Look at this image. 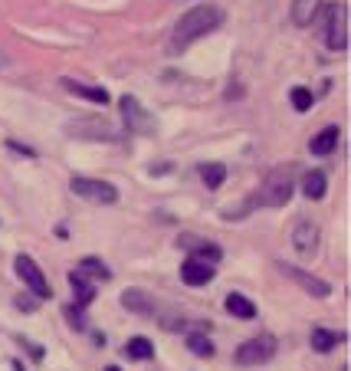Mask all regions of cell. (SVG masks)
I'll return each mask as SVG.
<instances>
[{"instance_id": "obj_19", "label": "cell", "mask_w": 351, "mask_h": 371, "mask_svg": "<svg viewBox=\"0 0 351 371\" xmlns=\"http://www.w3.org/2000/svg\"><path fill=\"white\" fill-rule=\"evenodd\" d=\"M122 303L128 312H138V315H148L152 312V299L142 293V289H125L122 293Z\"/></svg>"}, {"instance_id": "obj_27", "label": "cell", "mask_w": 351, "mask_h": 371, "mask_svg": "<svg viewBox=\"0 0 351 371\" xmlns=\"http://www.w3.org/2000/svg\"><path fill=\"white\" fill-rule=\"evenodd\" d=\"M23 345H27V352L33 355V358H43V348H37V345H30V342H23Z\"/></svg>"}, {"instance_id": "obj_21", "label": "cell", "mask_w": 351, "mask_h": 371, "mask_svg": "<svg viewBox=\"0 0 351 371\" xmlns=\"http://www.w3.org/2000/svg\"><path fill=\"white\" fill-rule=\"evenodd\" d=\"M69 283H73V289H76V305H79V309H86V305L95 299V286L86 283V276H79V273H73Z\"/></svg>"}, {"instance_id": "obj_9", "label": "cell", "mask_w": 351, "mask_h": 371, "mask_svg": "<svg viewBox=\"0 0 351 371\" xmlns=\"http://www.w3.org/2000/svg\"><path fill=\"white\" fill-rule=\"evenodd\" d=\"M276 267L283 269V273H285L289 279H292L295 286H302V289H305L309 296H315V299H325V296L332 293V286L325 283V279L312 276L309 269H299V267H292V263H276Z\"/></svg>"}, {"instance_id": "obj_14", "label": "cell", "mask_w": 351, "mask_h": 371, "mask_svg": "<svg viewBox=\"0 0 351 371\" xmlns=\"http://www.w3.org/2000/svg\"><path fill=\"white\" fill-rule=\"evenodd\" d=\"M63 86H66L69 92H76V95H82V99H89V102H95V105L109 102V92H105L102 86H86V83H76V79H63Z\"/></svg>"}, {"instance_id": "obj_29", "label": "cell", "mask_w": 351, "mask_h": 371, "mask_svg": "<svg viewBox=\"0 0 351 371\" xmlns=\"http://www.w3.org/2000/svg\"><path fill=\"white\" fill-rule=\"evenodd\" d=\"M105 371H122V368H118V365H109V368H105Z\"/></svg>"}, {"instance_id": "obj_7", "label": "cell", "mask_w": 351, "mask_h": 371, "mask_svg": "<svg viewBox=\"0 0 351 371\" xmlns=\"http://www.w3.org/2000/svg\"><path fill=\"white\" fill-rule=\"evenodd\" d=\"M66 132L73 138H82V142H115V128L105 118H76V122L66 125Z\"/></svg>"}, {"instance_id": "obj_18", "label": "cell", "mask_w": 351, "mask_h": 371, "mask_svg": "<svg viewBox=\"0 0 351 371\" xmlns=\"http://www.w3.org/2000/svg\"><path fill=\"white\" fill-rule=\"evenodd\" d=\"M227 312L237 315V319H257V305L250 303L247 296L230 293V296H227Z\"/></svg>"}, {"instance_id": "obj_25", "label": "cell", "mask_w": 351, "mask_h": 371, "mask_svg": "<svg viewBox=\"0 0 351 371\" xmlns=\"http://www.w3.org/2000/svg\"><path fill=\"white\" fill-rule=\"evenodd\" d=\"M63 315L69 319V325H73V329H86V322H82V309H79V305H66V309H63Z\"/></svg>"}, {"instance_id": "obj_26", "label": "cell", "mask_w": 351, "mask_h": 371, "mask_svg": "<svg viewBox=\"0 0 351 371\" xmlns=\"http://www.w3.org/2000/svg\"><path fill=\"white\" fill-rule=\"evenodd\" d=\"M168 171H174V164H171V162H164V164H154V168H152V174H168Z\"/></svg>"}, {"instance_id": "obj_22", "label": "cell", "mask_w": 351, "mask_h": 371, "mask_svg": "<svg viewBox=\"0 0 351 371\" xmlns=\"http://www.w3.org/2000/svg\"><path fill=\"white\" fill-rule=\"evenodd\" d=\"M76 273H79V276H99V279H109V269L102 267V260H95V257H86V260H82Z\"/></svg>"}, {"instance_id": "obj_15", "label": "cell", "mask_w": 351, "mask_h": 371, "mask_svg": "<svg viewBox=\"0 0 351 371\" xmlns=\"http://www.w3.org/2000/svg\"><path fill=\"white\" fill-rule=\"evenodd\" d=\"M125 355H128L132 362H152V358H154L152 339H144V335H135V339H128V345H125Z\"/></svg>"}, {"instance_id": "obj_20", "label": "cell", "mask_w": 351, "mask_h": 371, "mask_svg": "<svg viewBox=\"0 0 351 371\" xmlns=\"http://www.w3.org/2000/svg\"><path fill=\"white\" fill-rule=\"evenodd\" d=\"M197 171H200V178H204V184H207L210 190H217L220 184L227 181V168H223V164H217V162H204Z\"/></svg>"}, {"instance_id": "obj_24", "label": "cell", "mask_w": 351, "mask_h": 371, "mask_svg": "<svg viewBox=\"0 0 351 371\" xmlns=\"http://www.w3.org/2000/svg\"><path fill=\"white\" fill-rule=\"evenodd\" d=\"M289 102H292L295 112H309V109H312V92L302 86H295L292 92H289Z\"/></svg>"}, {"instance_id": "obj_6", "label": "cell", "mask_w": 351, "mask_h": 371, "mask_svg": "<svg viewBox=\"0 0 351 371\" xmlns=\"http://www.w3.org/2000/svg\"><path fill=\"white\" fill-rule=\"evenodd\" d=\"M69 190L82 200H92V204H115L118 200V190L109 181H99V178H73Z\"/></svg>"}, {"instance_id": "obj_13", "label": "cell", "mask_w": 351, "mask_h": 371, "mask_svg": "<svg viewBox=\"0 0 351 371\" xmlns=\"http://www.w3.org/2000/svg\"><path fill=\"white\" fill-rule=\"evenodd\" d=\"M322 4L325 0H292V23L295 27H309V23L319 17Z\"/></svg>"}, {"instance_id": "obj_5", "label": "cell", "mask_w": 351, "mask_h": 371, "mask_svg": "<svg viewBox=\"0 0 351 371\" xmlns=\"http://www.w3.org/2000/svg\"><path fill=\"white\" fill-rule=\"evenodd\" d=\"M276 348H279V342H276L273 335H257V339H250V342H243L237 348V365H266L276 358Z\"/></svg>"}, {"instance_id": "obj_28", "label": "cell", "mask_w": 351, "mask_h": 371, "mask_svg": "<svg viewBox=\"0 0 351 371\" xmlns=\"http://www.w3.org/2000/svg\"><path fill=\"white\" fill-rule=\"evenodd\" d=\"M13 371H27V368H23V365H20V362H13Z\"/></svg>"}, {"instance_id": "obj_30", "label": "cell", "mask_w": 351, "mask_h": 371, "mask_svg": "<svg viewBox=\"0 0 351 371\" xmlns=\"http://www.w3.org/2000/svg\"><path fill=\"white\" fill-rule=\"evenodd\" d=\"M4 66H7V59H4V53H0V69H4Z\"/></svg>"}, {"instance_id": "obj_23", "label": "cell", "mask_w": 351, "mask_h": 371, "mask_svg": "<svg viewBox=\"0 0 351 371\" xmlns=\"http://www.w3.org/2000/svg\"><path fill=\"white\" fill-rule=\"evenodd\" d=\"M187 348L194 355H200V358H210V355H214V342H210L207 335H187Z\"/></svg>"}, {"instance_id": "obj_8", "label": "cell", "mask_w": 351, "mask_h": 371, "mask_svg": "<svg viewBox=\"0 0 351 371\" xmlns=\"http://www.w3.org/2000/svg\"><path fill=\"white\" fill-rule=\"evenodd\" d=\"M13 269H17V276L23 279L30 289H33V296H39V299H49V296H53L47 276H43V269L33 263V257H27V253H17V257H13Z\"/></svg>"}, {"instance_id": "obj_4", "label": "cell", "mask_w": 351, "mask_h": 371, "mask_svg": "<svg viewBox=\"0 0 351 371\" xmlns=\"http://www.w3.org/2000/svg\"><path fill=\"white\" fill-rule=\"evenodd\" d=\"M325 47L332 53H345L348 49V4L335 0L325 17Z\"/></svg>"}, {"instance_id": "obj_1", "label": "cell", "mask_w": 351, "mask_h": 371, "mask_svg": "<svg viewBox=\"0 0 351 371\" xmlns=\"http://www.w3.org/2000/svg\"><path fill=\"white\" fill-rule=\"evenodd\" d=\"M223 10L214 7V4H197V7H190L184 17L174 23L171 30V39H168V53L171 56H180L190 43H197V39L210 37L214 30L223 27Z\"/></svg>"}, {"instance_id": "obj_3", "label": "cell", "mask_w": 351, "mask_h": 371, "mask_svg": "<svg viewBox=\"0 0 351 371\" xmlns=\"http://www.w3.org/2000/svg\"><path fill=\"white\" fill-rule=\"evenodd\" d=\"M118 115H122L125 128H128L132 135H154L158 132V118H154L135 95H122V99H118Z\"/></svg>"}, {"instance_id": "obj_11", "label": "cell", "mask_w": 351, "mask_h": 371, "mask_svg": "<svg viewBox=\"0 0 351 371\" xmlns=\"http://www.w3.org/2000/svg\"><path fill=\"white\" fill-rule=\"evenodd\" d=\"M217 273V263H210L204 257H187L184 260V267H180V279L187 286H207Z\"/></svg>"}, {"instance_id": "obj_17", "label": "cell", "mask_w": 351, "mask_h": 371, "mask_svg": "<svg viewBox=\"0 0 351 371\" xmlns=\"http://www.w3.org/2000/svg\"><path fill=\"white\" fill-rule=\"evenodd\" d=\"M338 342H345V335L342 332H332V329H315L312 339H309V345H312L319 355H328Z\"/></svg>"}, {"instance_id": "obj_2", "label": "cell", "mask_w": 351, "mask_h": 371, "mask_svg": "<svg viewBox=\"0 0 351 371\" xmlns=\"http://www.w3.org/2000/svg\"><path fill=\"white\" fill-rule=\"evenodd\" d=\"M292 197V181H289V174H269L263 184L257 188L253 197L243 200V207L240 210H257V207H283L285 200ZM240 210H230L227 217H240Z\"/></svg>"}, {"instance_id": "obj_16", "label": "cell", "mask_w": 351, "mask_h": 371, "mask_svg": "<svg viewBox=\"0 0 351 371\" xmlns=\"http://www.w3.org/2000/svg\"><path fill=\"white\" fill-rule=\"evenodd\" d=\"M325 188H328V178H325V171H305L302 174V194L305 197H312V200H319V197H325Z\"/></svg>"}, {"instance_id": "obj_10", "label": "cell", "mask_w": 351, "mask_h": 371, "mask_svg": "<svg viewBox=\"0 0 351 371\" xmlns=\"http://www.w3.org/2000/svg\"><path fill=\"white\" fill-rule=\"evenodd\" d=\"M319 237H322V230L315 227L312 220H302V224L295 227V233H292L295 253H299L302 260H312L315 253H319Z\"/></svg>"}, {"instance_id": "obj_12", "label": "cell", "mask_w": 351, "mask_h": 371, "mask_svg": "<svg viewBox=\"0 0 351 371\" xmlns=\"http://www.w3.org/2000/svg\"><path fill=\"white\" fill-rule=\"evenodd\" d=\"M338 125H328V128H322V132L315 135L312 142H309V152L315 154V158H328V154L338 148Z\"/></svg>"}]
</instances>
